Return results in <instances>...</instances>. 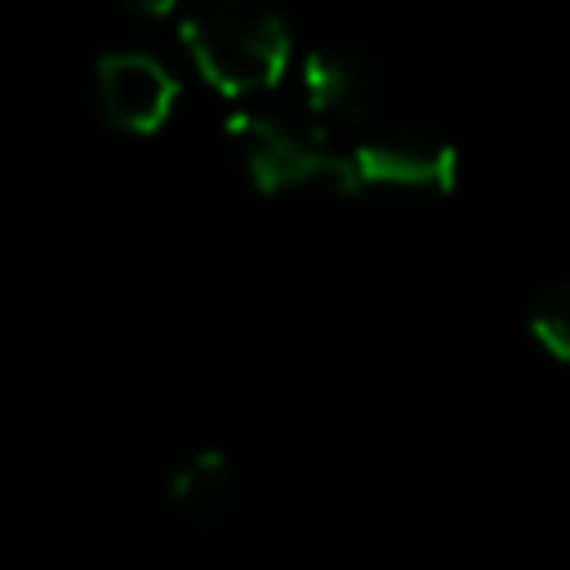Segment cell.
<instances>
[{
    "label": "cell",
    "mask_w": 570,
    "mask_h": 570,
    "mask_svg": "<svg viewBox=\"0 0 570 570\" xmlns=\"http://www.w3.org/2000/svg\"><path fill=\"white\" fill-rule=\"evenodd\" d=\"M178 40L196 76L227 98L276 89L294 62V31L272 0H187Z\"/></svg>",
    "instance_id": "cell-1"
},
{
    "label": "cell",
    "mask_w": 570,
    "mask_h": 570,
    "mask_svg": "<svg viewBox=\"0 0 570 570\" xmlns=\"http://www.w3.org/2000/svg\"><path fill=\"white\" fill-rule=\"evenodd\" d=\"M227 142L258 196H289V191L356 196L352 156L334 151L316 129H298L267 111H236L227 120Z\"/></svg>",
    "instance_id": "cell-2"
},
{
    "label": "cell",
    "mask_w": 570,
    "mask_h": 570,
    "mask_svg": "<svg viewBox=\"0 0 570 570\" xmlns=\"http://www.w3.org/2000/svg\"><path fill=\"white\" fill-rule=\"evenodd\" d=\"M356 196H445L459 183V151L428 125H383L352 151Z\"/></svg>",
    "instance_id": "cell-3"
},
{
    "label": "cell",
    "mask_w": 570,
    "mask_h": 570,
    "mask_svg": "<svg viewBox=\"0 0 570 570\" xmlns=\"http://www.w3.org/2000/svg\"><path fill=\"white\" fill-rule=\"evenodd\" d=\"M178 76L142 49H107L94 62V80H89V98L98 120L111 134L125 138H151L169 125V116L178 111Z\"/></svg>",
    "instance_id": "cell-4"
},
{
    "label": "cell",
    "mask_w": 570,
    "mask_h": 570,
    "mask_svg": "<svg viewBox=\"0 0 570 570\" xmlns=\"http://www.w3.org/2000/svg\"><path fill=\"white\" fill-rule=\"evenodd\" d=\"M298 98L316 134L343 125H370L383 107V76L361 49L312 45L298 58Z\"/></svg>",
    "instance_id": "cell-5"
},
{
    "label": "cell",
    "mask_w": 570,
    "mask_h": 570,
    "mask_svg": "<svg viewBox=\"0 0 570 570\" xmlns=\"http://www.w3.org/2000/svg\"><path fill=\"white\" fill-rule=\"evenodd\" d=\"M165 508H169V517L178 525H187L196 534L223 530L240 508V472H236V463L214 445L183 454L165 476Z\"/></svg>",
    "instance_id": "cell-6"
},
{
    "label": "cell",
    "mask_w": 570,
    "mask_h": 570,
    "mask_svg": "<svg viewBox=\"0 0 570 570\" xmlns=\"http://www.w3.org/2000/svg\"><path fill=\"white\" fill-rule=\"evenodd\" d=\"M525 330L552 361L570 365V281H552L534 289L525 307Z\"/></svg>",
    "instance_id": "cell-7"
},
{
    "label": "cell",
    "mask_w": 570,
    "mask_h": 570,
    "mask_svg": "<svg viewBox=\"0 0 570 570\" xmlns=\"http://www.w3.org/2000/svg\"><path fill=\"white\" fill-rule=\"evenodd\" d=\"M120 9L138 13V18H174L187 9V0H116Z\"/></svg>",
    "instance_id": "cell-8"
}]
</instances>
